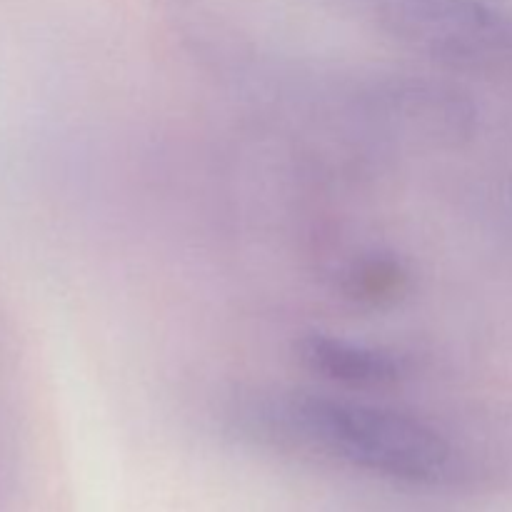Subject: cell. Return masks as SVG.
Masks as SVG:
<instances>
[{
    "label": "cell",
    "instance_id": "obj_1",
    "mask_svg": "<svg viewBox=\"0 0 512 512\" xmlns=\"http://www.w3.org/2000/svg\"><path fill=\"white\" fill-rule=\"evenodd\" d=\"M253 418L283 443L390 483L435 488L463 470L448 435L385 405L293 393L263 403Z\"/></svg>",
    "mask_w": 512,
    "mask_h": 512
},
{
    "label": "cell",
    "instance_id": "obj_2",
    "mask_svg": "<svg viewBox=\"0 0 512 512\" xmlns=\"http://www.w3.org/2000/svg\"><path fill=\"white\" fill-rule=\"evenodd\" d=\"M413 53L465 70L512 65V0H358Z\"/></svg>",
    "mask_w": 512,
    "mask_h": 512
},
{
    "label": "cell",
    "instance_id": "obj_4",
    "mask_svg": "<svg viewBox=\"0 0 512 512\" xmlns=\"http://www.w3.org/2000/svg\"><path fill=\"white\" fill-rule=\"evenodd\" d=\"M405 275L395 260L388 258H365L355 260L345 273V290L360 303L378 305L383 300H393L403 290Z\"/></svg>",
    "mask_w": 512,
    "mask_h": 512
},
{
    "label": "cell",
    "instance_id": "obj_3",
    "mask_svg": "<svg viewBox=\"0 0 512 512\" xmlns=\"http://www.w3.org/2000/svg\"><path fill=\"white\" fill-rule=\"evenodd\" d=\"M300 360L310 373L350 390H383L405 375L403 358L368 343L313 333L300 340Z\"/></svg>",
    "mask_w": 512,
    "mask_h": 512
}]
</instances>
